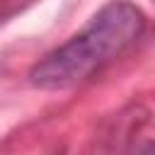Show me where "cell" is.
Segmentation results:
<instances>
[{"mask_svg":"<svg viewBox=\"0 0 155 155\" xmlns=\"http://www.w3.org/2000/svg\"><path fill=\"white\" fill-rule=\"evenodd\" d=\"M145 24L138 5L128 0L109 2L65 44L39 58L29 68V82L39 90H65L85 82L128 51L143 36Z\"/></svg>","mask_w":155,"mask_h":155,"instance_id":"obj_1","label":"cell"},{"mask_svg":"<svg viewBox=\"0 0 155 155\" xmlns=\"http://www.w3.org/2000/svg\"><path fill=\"white\" fill-rule=\"evenodd\" d=\"M114 140L124 155H153V126L150 111L140 104L128 107L116 116Z\"/></svg>","mask_w":155,"mask_h":155,"instance_id":"obj_2","label":"cell"}]
</instances>
